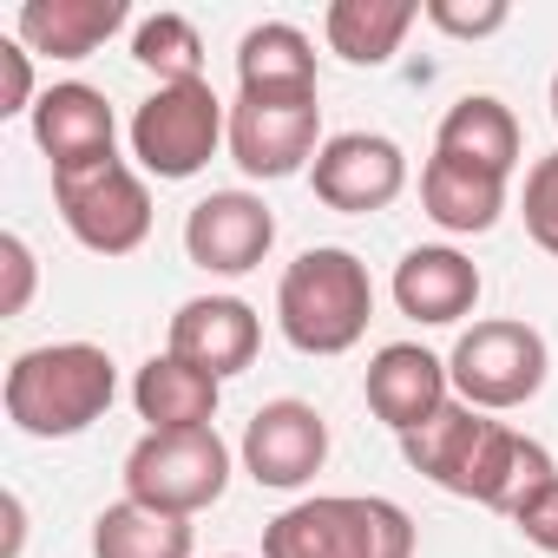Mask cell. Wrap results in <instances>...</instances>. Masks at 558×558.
Instances as JSON below:
<instances>
[{
	"label": "cell",
	"mask_w": 558,
	"mask_h": 558,
	"mask_svg": "<svg viewBox=\"0 0 558 558\" xmlns=\"http://www.w3.org/2000/svg\"><path fill=\"white\" fill-rule=\"evenodd\" d=\"M362 395H368L375 421H388L395 434H414V427H427V421L447 408V362L427 355L421 342H388V349L368 362Z\"/></svg>",
	"instance_id": "obj_14"
},
{
	"label": "cell",
	"mask_w": 558,
	"mask_h": 558,
	"mask_svg": "<svg viewBox=\"0 0 558 558\" xmlns=\"http://www.w3.org/2000/svg\"><path fill=\"white\" fill-rule=\"evenodd\" d=\"M125 27V0H27L21 8V47L53 60H86Z\"/></svg>",
	"instance_id": "obj_19"
},
{
	"label": "cell",
	"mask_w": 558,
	"mask_h": 558,
	"mask_svg": "<svg viewBox=\"0 0 558 558\" xmlns=\"http://www.w3.org/2000/svg\"><path fill=\"white\" fill-rule=\"evenodd\" d=\"M310 184L329 210H349V217H375L388 210L401 191H408V158L395 138L381 132H336L316 165H310Z\"/></svg>",
	"instance_id": "obj_10"
},
{
	"label": "cell",
	"mask_w": 558,
	"mask_h": 558,
	"mask_svg": "<svg viewBox=\"0 0 558 558\" xmlns=\"http://www.w3.org/2000/svg\"><path fill=\"white\" fill-rule=\"evenodd\" d=\"M401 453L414 473H427L440 493L480 499L486 512H506L512 525L558 486V466L538 440L512 434L506 421H486L466 401H447L427 427L401 434Z\"/></svg>",
	"instance_id": "obj_1"
},
{
	"label": "cell",
	"mask_w": 558,
	"mask_h": 558,
	"mask_svg": "<svg viewBox=\"0 0 558 558\" xmlns=\"http://www.w3.org/2000/svg\"><path fill=\"white\" fill-rule=\"evenodd\" d=\"M0 80H8V93H0V112H34V66H27V47L21 40H0Z\"/></svg>",
	"instance_id": "obj_27"
},
{
	"label": "cell",
	"mask_w": 558,
	"mask_h": 558,
	"mask_svg": "<svg viewBox=\"0 0 558 558\" xmlns=\"http://www.w3.org/2000/svg\"><path fill=\"white\" fill-rule=\"evenodd\" d=\"M545 368H551L545 336H538L532 323H506V316L473 323V329L453 342V355H447V381H453L460 401L480 408V414L525 408V401L545 388Z\"/></svg>",
	"instance_id": "obj_8"
},
{
	"label": "cell",
	"mask_w": 558,
	"mask_h": 558,
	"mask_svg": "<svg viewBox=\"0 0 558 558\" xmlns=\"http://www.w3.org/2000/svg\"><path fill=\"white\" fill-rule=\"evenodd\" d=\"M329 460V421L310 401H269L243 427V473L269 493H296Z\"/></svg>",
	"instance_id": "obj_11"
},
{
	"label": "cell",
	"mask_w": 558,
	"mask_h": 558,
	"mask_svg": "<svg viewBox=\"0 0 558 558\" xmlns=\"http://www.w3.org/2000/svg\"><path fill=\"white\" fill-rule=\"evenodd\" d=\"M263 558H414V519L381 493H323L263 525Z\"/></svg>",
	"instance_id": "obj_4"
},
{
	"label": "cell",
	"mask_w": 558,
	"mask_h": 558,
	"mask_svg": "<svg viewBox=\"0 0 558 558\" xmlns=\"http://www.w3.org/2000/svg\"><path fill=\"white\" fill-rule=\"evenodd\" d=\"M473 303H480V269L460 250L421 243L395 263V310L401 316H414L427 329H447V323L473 316Z\"/></svg>",
	"instance_id": "obj_15"
},
{
	"label": "cell",
	"mask_w": 558,
	"mask_h": 558,
	"mask_svg": "<svg viewBox=\"0 0 558 558\" xmlns=\"http://www.w3.org/2000/svg\"><path fill=\"white\" fill-rule=\"evenodd\" d=\"M440 34H460V40H486L506 27V0H480V8H460V0H427L421 8Z\"/></svg>",
	"instance_id": "obj_26"
},
{
	"label": "cell",
	"mask_w": 558,
	"mask_h": 558,
	"mask_svg": "<svg viewBox=\"0 0 558 558\" xmlns=\"http://www.w3.org/2000/svg\"><path fill=\"white\" fill-rule=\"evenodd\" d=\"M434 158H453L466 171H486V178H512L519 165V119L506 99L493 93H466L447 106L440 119V138H434Z\"/></svg>",
	"instance_id": "obj_17"
},
{
	"label": "cell",
	"mask_w": 558,
	"mask_h": 558,
	"mask_svg": "<svg viewBox=\"0 0 558 558\" xmlns=\"http://www.w3.org/2000/svg\"><path fill=\"white\" fill-rule=\"evenodd\" d=\"M236 93H316V47L290 21H263L236 47Z\"/></svg>",
	"instance_id": "obj_20"
},
{
	"label": "cell",
	"mask_w": 558,
	"mask_h": 558,
	"mask_svg": "<svg viewBox=\"0 0 558 558\" xmlns=\"http://www.w3.org/2000/svg\"><path fill=\"white\" fill-rule=\"evenodd\" d=\"M132 60L145 73H158V86H184V80H204V40L184 14H151L138 21L132 34Z\"/></svg>",
	"instance_id": "obj_24"
},
{
	"label": "cell",
	"mask_w": 558,
	"mask_h": 558,
	"mask_svg": "<svg viewBox=\"0 0 558 558\" xmlns=\"http://www.w3.org/2000/svg\"><path fill=\"white\" fill-rule=\"evenodd\" d=\"M230 138V112L210 93V80H184V86H158L138 112H132V158L151 178H197L217 145Z\"/></svg>",
	"instance_id": "obj_7"
},
{
	"label": "cell",
	"mask_w": 558,
	"mask_h": 558,
	"mask_svg": "<svg viewBox=\"0 0 558 558\" xmlns=\"http://www.w3.org/2000/svg\"><path fill=\"white\" fill-rule=\"evenodd\" d=\"M368 316H375L368 263L342 243L303 250L276 283V323H283V342L296 355H349L368 336Z\"/></svg>",
	"instance_id": "obj_2"
},
{
	"label": "cell",
	"mask_w": 558,
	"mask_h": 558,
	"mask_svg": "<svg viewBox=\"0 0 558 558\" xmlns=\"http://www.w3.org/2000/svg\"><path fill=\"white\" fill-rule=\"evenodd\" d=\"M519 532H525L538 551H558V486H551V493H545L525 519H519Z\"/></svg>",
	"instance_id": "obj_29"
},
{
	"label": "cell",
	"mask_w": 558,
	"mask_h": 558,
	"mask_svg": "<svg viewBox=\"0 0 558 558\" xmlns=\"http://www.w3.org/2000/svg\"><path fill=\"white\" fill-rule=\"evenodd\" d=\"M119 395V368L93 342H47L14 355L8 368V421L34 440H73L93 421H106Z\"/></svg>",
	"instance_id": "obj_3"
},
{
	"label": "cell",
	"mask_w": 558,
	"mask_h": 558,
	"mask_svg": "<svg viewBox=\"0 0 558 558\" xmlns=\"http://www.w3.org/2000/svg\"><path fill=\"white\" fill-rule=\"evenodd\" d=\"M323 151V106L316 93H236L230 106V158L243 178H296Z\"/></svg>",
	"instance_id": "obj_9"
},
{
	"label": "cell",
	"mask_w": 558,
	"mask_h": 558,
	"mask_svg": "<svg viewBox=\"0 0 558 558\" xmlns=\"http://www.w3.org/2000/svg\"><path fill=\"white\" fill-rule=\"evenodd\" d=\"M112 106L99 86L86 80H60L40 93L34 106V138L40 151L53 158V171H73V165H93V158H112Z\"/></svg>",
	"instance_id": "obj_16"
},
{
	"label": "cell",
	"mask_w": 558,
	"mask_h": 558,
	"mask_svg": "<svg viewBox=\"0 0 558 558\" xmlns=\"http://www.w3.org/2000/svg\"><path fill=\"white\" fill-rule=\"evenodd\" d=\"M0 256H8V296H0V316H21L34 296V250L21 236H0Z\"/></svg>",
	"instance_id": "obj_28"
},
{
	"label": "cell",
	"mask_w": 558,
	"mask_h": 558,
	"mask_svg": "<svg viewBox=\"0 0 558 558\" xmlns=\"http://www.w3.org/2000/svg\"><path fill=\"white\" fill-rule=\"evenodd\" d=\"M230 486V447L217 440V427H184V434H145L125 453V499L151 506V512H204L217 506Z\"/></svg>",
	"instance_id": "obj_6"
},
{
	"label": "cell",
	"mask_w": 558,
	"mask_h": 558,
	"mask_svg": "<svg viewBox=\"0 0 558 558\" xmlns=\"http://www.w3.org/2000/svg\"><path fill=\"white\" fill-rule=\"evenodd\" d=\"M256 349H263V323L243 296H191L171 316V355L217 375V381L243 375L256 362Z\"/></svg>",
	"instance_id": "obj_13"
},
{
	"label": "cell",
	"mask_w": 558,
	"mask_h": 558,
	"mask_svg": "<svg viewBox=\"0 0 558 558\" xmlns=\"http://www.w3.org/2000/svg\"><path fill=\"white\" fill-rule=\"evenodd\" d=\"M414 21H421L414 0H336L323 14V34L349 66H388Z\"/></svg>",
	"instance_id": "obj_21"
},
{
	"label": "cell",
	"mask_w": 558,
	"mask_h": 558,
	"mask_svg": "<svg viewBox=\"0 0 558 558\" xmlns=\"http://www.w3.org/2000/svg\"><path fill=\"white\" fill-rule=\"evenodd\" d=\"M53 204L93 256H132L151 236V191L119 151L73 165V171H53Z\"/></svg>",
	"instance_id": "obj_5"
},
{
	"label": "cell",
	"mask_w": 558,
	"mask_h": 558,
	"mask_svg": "<svg viewBox=\"0 0 558 558\" xmlns=\"http://www.w3.org/2000/svg\"><path fill=\"white\" fill-rule=\"evenodd\" d=\"M132 401H138V414L151 421V434H184V427H210V421H217L223 381L204 375V368H191V362H178V355L165 349V355H151V362L138 368Z\"/></svg>",
	"instance_id": "obj_18"
},
{
	"label": "cell",
	"mask_w": 558,
	"mask_h": 558,
	"mask_svg": "<svg viewBox=\"0 0 558 558\" xmlns=\"http://www.w3.org/2000/svg\"><path fill=\"white\" fill-rule=\"evenodd\" d=\"M191 519L151 512L138 499H112L93 519V558H191Z\"/></svg>",
	"instance_id": "obj_23"
},
{
	"label": "cell",
	"mask_w": 558,
	"mask_h": 558,
	"mask_svg": "<svg viewBox=\"0 0 558 558\" xmlns=\"http://www.w3.org/2000/svg\"><path fill=\"white\" fill-rule=\"evenodd\" d=\"M421 204L440 230H460V236H480L499 223L506 210V178H486V171H466L453 158H427L421 171Z\"/></svg>",
	"instance_id": "obj_22"
},
{
	"label": "cell",
	"mask_w": 558,
	"mask_h": 558,
	"mask_svg": "<svg viewBox=\"0 0 558 558\" xmlns=\"http://www.w3.org/2000/svg\"><path fill=\"white\" fill-rule=\"evenodd\" d=\"M276 243V217L256 191H210L184 217V256L210 276H250Z\"/></svg>",
	"instance_id": "obj_12"
},
{
	"label": "cell",
	"mask_w": 558,
	"mask_h": 558,
	"mask_svg": "<svg viewBox=\"0 0 558 558\" xmlns=\"http://www.w3.org/2000/svg\"><path fill=\"white\" fill-rule=\"evenodd\" d=\"M551 125H558V73H551Z\"/></svg>",
	"instance_id": "obj_30"
},
{
	"label": "cell",
	"mask_w": 558,
	"mask_h": 558,
	"mask_svg": "<svg viewBox=\"0 0 558 558\" xmlns=\"http://www.w3.org/2000/svg\"><path fill=\"white\" fill-rule=\"evenodd\" d=\"M525 236L545 256H558V151L525 171Z\"/></svg>",
	"instance_id": "obj_25"
}]
</instances>
